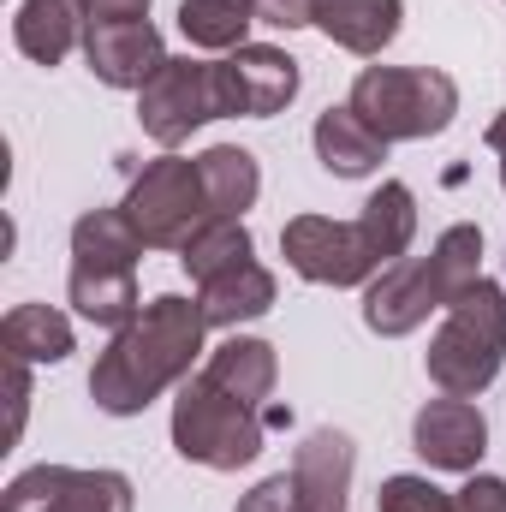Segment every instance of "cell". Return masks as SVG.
<instances>
[{"label": "cell", "instance_id": "obj_1", "mask_svg": "<svg viewBox=\"0 0 506 512\" xmlns=\"http://www.w3.org/2000/svg\"><path fill=\"white\" fill-rule=\"evenodd\" d=\"M203 334H209V322H203L197 298H179V292L149 298L126 328H114L108 352L96 358L90 399L108 417H137L167 387L191 382V364L203 352Z\"/></svg>", "mask_w": 506, "mask_h": 512}, {"label": "cell", "instance_id": "obj_2", "mask_svg": "<svg viewBox=\"0 0 506 512\" xmlns=\"http://www.w3.org/2000/svg\"><path fill=\"white\" fill-rule=\"evenodd\" d=\"M477 280H483V233L459 221L435 239L429 256L381 268V280H370V292H364V322L381 340H399V334L423 328L429 310H453Z\"/></svg>", "mask_w": 506, "mask_h": 512}, {"label": "cell", "instance_id": "obj_3", "mask_svg": "<svg viewBox=\"0 0 506 512\" xmlns=\"http://www.w3.org/2000/svg\"><path fill=\"white\" fill-rule=\"evenodd\" d=\"M268 435V405L227 387L221 376H191L173 399V447L179 459L203 465V471H239L262 453Z\"/></svg>", "mask_w": 506, "mask_h": 512}, {"label": "cell", "instance_id": "obj_4", "mask_svg": "<svg viewBox=\"0 0 506 512\" xmlns=\"http://www.w3.org/2000/svg\"><path fill=\"white\" fill-rule=\"evenodd\" d=\"M137 256L143 239L126 221V209H90L78 215L72 227V304L84 322H102V328H126L131 316L143 310L137 304Z\"/></svg>", "mask_w": 506, "mask_h": 512}, {"label": "cell", "instance_id": "obj_5", "mask_svg": "<svg viewBox=\"0 0 506 512\" xmlns=\"http://www.w3.org/2000/svg\"><path fill=\"white\" fill-rule=\"evenodd\" d=\"M429 382L453 399H477L483 387L501 376L506 364V292L495 280H477L429 340Z\"/></svg>", "mask_w": 506, "mask_h": 512}, {"label": "cell", "instance_id": "obj_6", "mask_svg": "<svg viewBox=\"0 0 506 512\" xmlns=\"http://www.w3.org/2000/svg\"><path fill=\"white\" fill-rule=\"evenodd\" d=\"M381 143H417L453 126L459 84L435 66H364L346 102Z\"/></svg>", "mask_w": 506, "mask_h": 512}, {"label": "cell", "instance_id": "obj_7", "mask_svg": "<svg viewBox=\"0 0 506 512\" xmlns=\"http://www.w3.org/2000/svg\"><path fill=\"white\" fill-rule=\"evenodd\" d=\"M126 221L137 227L143 251H185V239L209 221V191L203 167L191 155H161L149 161L126 191Z\"/></svg>", "mask_w": 506, "mask_h": 512}, {"label": "cell", "instance_id": "obj_8", "mask_svg": "<svg viewBox=\"0 0 506 512\" xmlns=\"http://www.w3.org/2000/svg\"><path fill=\"white\" fill-rule=\"evenodd\" d=\"M137 120L161 149H179L185 137L209 120H221L215 102V60H167L143 90H137Z\"/></svg>", "mask_w": 506, "mask_h": 512}, {"label": "cell", "instance_id": "obj_9", "mask_svg": "<svg viewBox=\"0 0 506 512\" xmlns=\"http://www.w3.org/2000/svg\"><path fill=\"white\" fill-rule=\"evenodd\" d=\"M280 256L292 262L298 280L310 286H364L381 262L358 221H328V215H298L280 233Z\"/></svg>", "mask_w": 506, "mask_h": 512}, {"label": "cell", "instance_id": "obj_10", "mask_svg": "<svg viewBox=\"0 0 506 512\" xmlns=\"http://www.w3.org/2000/svg\"><path fill=\"white\" fill-rule=\"evenodd\" d=\"M298 96V60L268 48V42H245L227 60H215V102L221 120H268Z\"/></svg>", "mask_w": 506, "mask_h": 512}, {"label": "cell", "instance_id": "obj_11", "mask_svg": "<svg viewBox=\"0 0 506 512\" xmlns=\"http://www.w3.org/2000/svg\"><path fill=\"white\" fill-rule=\"evenodd\" d=\"M6 512H131V477L78 471V465H30L6 483Z\"/></svg>", "mask_w": 506, "mask_h": 512}, {"label": "cell", "instance_id": "obj_12", "mask_svg": "<svg viewBox=\"0 0 506 512\" xmlns=\"http://www.w3.org/2000/svg\"><path fill=\"white\" fill-rule=\"evenodd\" d=\"M84 60L108 90H143L167 66V48H161V30L149 18H114V24L84 30Z\"/></svg>", "mask_w": 506, "mask_h": 512}, {"label": "cell", "instance_id": "obj_13", "mask_svg": "<svg viewBox=\"0 0 506 512\" xmlns=\"http://www.w3.org/2000/svg\"><path fill=\"white\" fill-rule=\"evenodd\" d=\"M411 447L417 459H429L435 471H477L483 447H489V423L471 399H429L411 417Z\"/></svg>", "mask_w": 506, "mask_h": 512}, {"label": "cell", "instance_id": "obj_14", "mask_svg": "<svg viewBox=\"0 0 506 512\" xmlns=\"http://www.w3.org/2000/svg\"><path fill=\"white\" fill-rule=\"evenodd\" d=\"M292 483H298V512H346V489H352V435H340V429L304 435V447H298V459H292Z\"/></svg>", "mask_w": 506, "mask_h": 512}, {"label": "cell", "instance_id": "obj_15", "mask_svg": "<svg viewBox=\"0 0 506 512\" xmlns=\"http://www.w3.org/2000/svg\"><path fill=\"white\" fill-rule=\"evenodd\" d=\"M197 310L209 328H239V322H256L274 310V274L262 262H233L209 280H197Z\"/></svg>", "mask_w": 506, "mask_h": 512}, {"label": "cell", "instance_id": "obj_16", "mask_svg": "<svg viewBox=\"0 0 506 512\" xmlns=\"http://www.w3.org/2000/svg\"><path fill=\"white\" fill-rule=\"evenodd\" d=\"M84 30H90L84 0H24L18 18H12V42L36 66H60L84 42Z\"/></svg>", "mask_w": 506, "mask_h": 512}, {"label": "cell", "instance_id": "obj_17", "mask_svg": "<svg viewBox=\"0 0 506 512\" xmlns=\"http://www.w3.org/2000/svg\"><path fill=\"white\" fill-rule=\"evenodd\" d=\"M405 6L399 0H316V30L328 42H340L346 54H381L399 36Z\"/></svg>", "mask_w": 506, "mask_h": 512}, {"label": "cell", "instance_id": "obj_18", "mask_svg": "<svg viewBox=\"0 0 506 512\" xmlns=\"http://www.w3.org/2000/svg\"><path fill=\"white\" fill-rule=\"evenodd\" d=\"M316 161H322L334 179H364V173H376L381 161H387V143H381L352 108H328V114L316 120Z\"/></svg>", "mask_w": 506, "mask_h": 512}, {"label": "cell", "instance_id": "obj_19", "mask_svg": "<svg viewBox=\"0 0 506 512\" xmlns=\"http://www.w3.org/2000/svg\"><path fill=\"white\" fill-rule=\"evenodd\" d=\"M0 352L24 364H60L72 352V322L54 304H18L0 322Z\"/></svg>", "mask_w": 506, "mask_h": 512}, {"label": "cell", "instance_id": "obj_20", "mask_svg": "<svg viewBox=\"0 0 506 512\" xmlns=\"http://www.w3.org/2000/svg\"><path fill=\"white\" fill-rule=\"evenodd\" d=\"M197 167H203L209 215H233V221H239V215L256 203V191H262V167H256L251 149H239V143H215V149H203Z\"/></svg>", "mask_w": 506, "mask_h": 512}, {"label": "cell", "instance_id": "obj_21", "mask_svg": "<svg viewBox=\"0 0 506 512\" xmlns=\"http://www.w3.org/2000/svg\"><path fill=\"white\" fill-rule=\"evenodd\" d=\"M358 227H364V239H370V251H376V262H381V268L405 262V251H411V239H417V197H411V185L387 179V185H381L376 197L364 203Z\"/></svg>", "mask_w": 506, "mask_h": 512}, {"label": "cell", "instance_id": "obj_22", "mask_svg": "<svg viewBox=\"0 0 506 512\" xmlns=\"http://www.w3.org/2000/svg\"><path fill=\"white\" fill-rule=\"evenodd\" d=\"M256 24V0H179V30L191 48H245V30Z\"/></svg>", "mask_w": 506, "mask_h": 512}, {"label": "cell", "instance_id": "obj_23", "mask_svg": "<svg viewBox=\"0 0 506 512\" xmlns=\"http://www.w3.org/2000/svg\"><path fill=\"white\" fill-rule=\"evenodd\" d=\"M256 245H251V227L245 221H233V215H209L191 239H185V274L191 280H209V274H221V268H233V262H251Z\"/></svg>", "mask_w": 506, "mask_h": 512}, {"label": "cell", "instance_id": "obj_24", "mask_svg": "<svg viewBox=\"0 0 506 512\" xmlns=\"http://www.w3.org/2000/svg\"><path fill=\"white\" fill-rule=\"evenodd\" d=\"M381 512H459V495L435 489L429 477H387L376 489Z\"/></svg>", "mask_w": 506, "mask_h": 512}, {"label": "cell", "instance_id": "obj_25", "mask_svg": "<svg viewBox=\"0 0 506 512\" xmlns=\"http://www.w3.org/2000/svg\"><path fill=\"white\" fill-rule=\"evenodd\" d=\"M239 512H298V483H292V471H280V477H262L251 495L239 501Z\"/></svg>", "mask_w": 506, "mask_h": 512}, {"label": "cell", "instance_id": "obj_26", "mask_svg": "<svg viewBox=\"0 0 506 512\" xmlns=\"http://www.w3.org/2000/svg\"><path fill=\"white\" fill-rule=\"evenodd\" d=\"M6 393H12L6 441H18V429H24V411H30V364H24V358H6Z\"/></svg>", "mask_w": 506, "mask_h": 512}, {"label": "cell", "instance_id": "obj_27", "mask_svg": "<svg viewBox=\"0 0 506 512\" xmlns=\"http://www.w3.org/2000/svg\"><path fill=\"white\" fill-rule=\"evenodd\" d=\"M459 512H506V483L501 477H471L459 489Z\"/></svg>", "mask_w": 506, "mask_h": 512}, {"label": "cell", "instance_id": "obj_28", "mask_svg": "<svg viewBox=\"0 0 506 512\" xmlns=\"http://www.w3.org/2000/svg\"><path fill=\"white\" fill-rule=\"evenodd\" d=\"M90 24H114V18H149V0H84Z\"/></svg>", "mask_w": 506, "mask_h": 512}, {"label": "cell", "instance_id": "obj_29", "mask_svg": "<svg viewBox=\"0 0 506 512\" xmlns=\"http://www.w3.org/2000/svg\"><path fill=\"white\" fill-rule=\"evenodd\" d=\"M489 149L501 155V185H506V114L495 120V126H489Z\"/></svg>", "mask_w": 506, "mask_h": 512}]
</instances>
